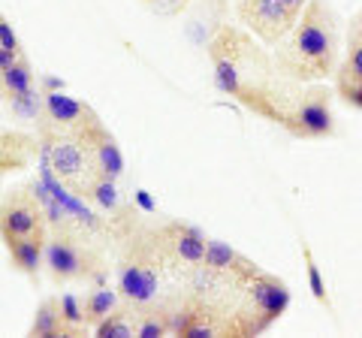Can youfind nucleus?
Here are the masks:
<instances>
[{
  "label": "nucleus",
  "instance_id": "31",
  "mask_svg": "<svg viewBox=\"0 0 362 338\" xmlns=\"http://www.w3.org/2000/svg\"><path fill=\"white\" fill-rule=\"evenodd\" d=\"M281 4H284V6H287V13H290L293 18H296V16L302 13V6L308 4V0H281Z\"/></svg>",
  "mask_w": 362,
  "mask_h": 338
},
{
  "label": "nucleus",
  "instance_id": "12",
  "mask_svg": "<svg viewBox=\"0 0 362 338\" xmlns=\"http://www.w3.org/2000/svg\"><path fill=\"white\" fill-rule=\"evenodd\" d=\"M206 235L202 230L197 227H187V223H181L175 227V235H173V247H175V257L181 263H190V266H199L206 260Z\"/></svg>",
  "mask_w": 362,
  "mask_h": 338
},
{
  "label": "nucleus",
  "instance_id": "21",
  "mask_svg": "<svg viewBox=\"0 0 362 338\" xmlns=\"http://www.w3.org/2000/svg\"><path fill=\"white\" fill-rule=\"evenodd\" d=\"M130 335H133V330L118 317L115 311L97 323V338H130Z\"/></svg>",
  "mask_w": 362,
  "mask_h": 338
},
{
  "label": "nucleus",
  "instance_id": "30",
  "mask_svg": "<svg viewBox=\"0 0 362 338\" xmlns=\"http://www.w3.org/2000/svg\"><path fill=\"white\" fill-rule=\"evenodd\" d=\"M16 61H18V58H16V52H9V49L0 46V73H4L6 66H13Z\"/></svg>",
  "mask_w": 362,
  "mask_h": 338
},
{
  "label": "nucleus",
  "instance_id": "2",
  "mask_svg": "<svg viewBox=\"0 0 362 338\" xmlns=\"http://www.w3.org/2000/svg\"><path fill=\"white\" fill-rule=\"evenodd\" d=\"M42 206L28 197H9L0 206V239L6 245L28 235H42Z\"/></svg>",
  "mask_w": 362,
  "mask_h": 338
},
{
  "label": "nucleus",
  "instance_id": "25",
  "mask_svg": "<svg viewBox=\"0 0 362 338\" xmlns=\"http://www.w3.org/2000/svg\"><path fill=\"white\" fill-rule=\"evenodd\" d=\"M0 46L9 49V52H18V37H16L13 25H9L4 16H0Z\"/></svg>",
  "mask_w": 362,
  "mask_h": 338
},
{
  "label": "nucleus",
  "instance_id": "8",
  "mask_svg": "<svg viewBox=\"0 0 362 338\" xmlns=\"http://www.w3.org/2000/svg\"><path fill=\"white\" fill-rule=\"evenodd\" d=\"M157 287H160V281H157V272L148 266H139V263H127L121 266L118 272V290L121 296H127L130 302H151L157 296Z\"/></svg>",
  "mask_w": 362,
  "mask_h": 338
},
{
  "label": "nucleus",
  "instance_id": "9",
  "mask_svg": "<svg viewBox=\"0 0 362 338\" xmlns=\"http://www.w3.org/2000/svg\"><path fill=\"white\" fill-rule=\"evenodd\" d=\"M45 266H49V272L58 278V281H70L76 275H82L85 269V260L82 254H78V247L66 239H49L45 242Z\"/></svg>",
  "mask_w": 362,
  "mask_h": 338
},
{
  "label": "nucleus",
  "instance_id": "16",
  "mask_svg": "<svg viewBox=\"0 0 362 338\" xmlns=\"http://www.w3.org/2000/svg\"><path fill=\"white\" fill-rule=\"evenodd\" d=\"M0 88H4L6 94H21L28 91V88H33V66L18 58L13 66H6L4 73H0Z\"/></svg>",
  "mask_w": 362,
  "mask_h": 338
},
{
  "label": "nucleus",
  "instance_id": "14",
  "mask_svg": "<svg viewBox=\"0 0 362 338\" xmlns=\"http://www.w3.org/2000/svg\"><path fill=\"white\" fill-rule=\"evenodd\" d=\"M9 112L18 121H37L45 112V94L42 88H28L21 94H9Z\"/></svg>",
  "mask_w": 362,
  "mask_h": 338
},
{
  "label": "nucleus",
  "instance_id": "10",
  "mask_svg": "<svg viewBox=\"0 0 362 338\" xmlns=\"http://www.w3.org/2000/svg\"><path fill=\"white\" fill-rule=\"evenodd\" d=\"M45 94V118H52L61 127H82L88 121L90 109L85 103H78L64 91H42Z\"/></svg>",
  "mask_w": 362,
  "mask_h": 338
},
{
  "label": "nucleus",
  "instance_id": "5",
  "mask_svg": "<svg viewBox=\"0 0 362 338\" xmlns=\"http://www.w3.org/2000/svg\"><path fill=\"white\" fill-rule=\"evenodd\" d=\"M40 154L49 157L52 169L64 182L66 178H78L88 166V145H82L78 139H42Z\"/></svg>",
  "mask_w": 362,
  "mask_h": 338
},
{
  "label": "nucleus",
  "instance_id": "7",
  "mask_svg": "<svg viewBox=\"0 0 362 338\" xmlns=\"http://www.w3.org/2000/svg\"><path fill=\"white\" fill-rule=\"evenodd\" d=\"M293 118H296L293 121V130L305 133V136H326V133H332V112H329L323 91H311L299 103Z\"/></svg>",
  "mask_w": 362,
  "mask_h": 338
},
{
  "label": "nucleus",
  "instance_id": "1",
  "mask_svg": "<svg viewBox=\"0 0 362 338\" xmlns=\"http://www.w3.org/2000/svg\"><path fill=\"white\" fill-rule=\"evenodd\" d=\"M332 54H335L332 21L326 16L323 4H311V9L302 18V25L296 28V33H293V42L284 54V64L290 66L293 76L317 78V76L329 73Z\"/></svg>",
  "mask_w": 362,
  "mask_h": 338
},
{
  "label": "nucleus",
  "instance_id": "17",
  "mask_svg": "<svg viewBox=\"0 0 362 338\" xmlns=\"http://www.w3.org/2000/svg\"><path fill=\"white\" fill-rule=\"evenodd\" d=\"M115 305H118V293L109 290V287H100V290L90 293L88 302H85V317L90 323H100L103 317H109V314L115 311Z\"/></svg>",
  "mask_w": 362,
  "mask_h": 338
},
{
  "label": "nucleus",
  "instance_id": "15",
  "mask_svg": "<svg viewBox=\"0 0 362 338\" xmlns=\"http://www.w3.org/2000/svg\"><path fill=\"white\" fill-rule=\"evenodd\" d=\"M214 85H218L223 94H233V97L245 94L242 78H239V66H235L233 58H223V54L214 58Z\"/></svg>",
  "mask_w": 362,
  "mask_h": 338
},
{
  "label": "nucleus",
  "instance_id": "19",
  "mask_svg": "<svg viewBox=\"0 0 362 338\" xmlns=\"http://www.w3.org/2000/svg\"><path fill=\"white\" fill-rule=\"evenodd\" d=\"M58 302H61V317H64V326H66V335H73L78 326L88 323L85 305H82V299H78L76 293H64Z\"/></svg>",
  "mask_w": 362,
  "mask_h": 338
},
{
  "label": "nucleus",
  "instance_id": "29",
  "mask_svg": "<svg viewBox=\"0 0 362 338\" xmlns=\"http://www.w3.org/2000/svg\"><path fill=\"white\" fill-rule=\"evenodd\" d=\"M40 88H42V91H64V78H58V76H42Z\"/></svg>",
  "mask_w": 362,
  "mask_h": 338
},
{
  "label": "nucleus",
  "instance_id": "20",
  "mask_svg": "<svg viewBox=\"0 0 362 338\" xmlns=\"http://www.w3.org/2000/svg\"><path fill=\"white\" fill-rule=\"evenodd\" d=\"M338 91H341V97L347 100L350 106L362 109V78L354 70H350V66H344L341 78H338Z\"/></svg>",
  "mask_w": 362,
  "mask_h": 338
},
{
  "label": "nucleus",
  "instance_id": "26",
  "mask_svg": "<svg viewBox=\"0 0 362 338\" xmlns=\"http://www.w3.org/2000/svg\"><path fill=\"white\" fill-rule=\"evenodd\" d=\"M133 199H136V206H139L142 211H148V215H154L157 211V202H154V197L148 194V190H133Z\"/></svg>",
  "mask_w": 362,
  "mask_h": 338
},
{
  "label": "nucleus",
  "instance_id": "24",
  "mask_svg": "<svg viewBox=\"0 0 362 338\" xmlns=\"http://www.w3.org/2000/svg\"><path fill=\"white\" fill-rule=\"evenodd\" d=\"M169 332V326H166V320H157V317H151V320H145L139 330H136V335L139 338H160V335H166Z\"/></svg>",
  "mask_w": 362,
  "mask_h": 338
},
{
  "label": "nucleus",
  "instance_id": "27",
  "mask_svg": "<svg viewBox=\"0 0 362 338\" xmlns=\"http://www.w3.org/2000/svg\"><path fill=\"white\" fill-rule=\"evenodd\" d=\"M347 66H350V70H354V73L362 78V40H356V42H354V49H350Z\"/></svg>",
  "mask_w": 362,
  "mask_h": 338
},
{
  "label": "nucleus",
  "instance_id": "32",
  "mask_svg": "<svg viewBox=\"0 0 362 338\" xmlns=\"http://www.w3.org/2000/svg\"><path fill=\"white\" fill-rule=\"evenodd\" d=\"M0 145H4V139H0ZM13 163H18V161H9V157H0V169H9Z\"/></svg>",
  "mask_w": 362,
  "mask_h": 338
},
{
  "label": "nucleus",
  "instance_id": "6",
  "mask_svg": "<svg viewBox=\"0 0 362 338\" xmlns=\"http://www.w3.org/2000/svg\"><path fill=\"white\" fill-rule=\"evenodd\" d=\"M247 293H251L254 308L272 323H275L290 305V290L284 287V281L263 275V272H257L251 281H247Z\"/></svg>",
  "mask_w": 362,
  "mask_h": 338
},
{
  "label": "nucleus",
  "instance_id": "11",
  "mask_svg": "<svg viewBox=\"0 0 362 338\" xmlns=\"http://www.w3.org/2000/svg\"><path fill=\"white\" fill-rule=\"evenodd\" d=\"M9 260H13V266L18 269V272L25 275H37L40 266L45 263V245L40 235H28V239H16L9 242Z\"/></svg>",
  "mask_w": 362,
  "mask_h": 338
},
{
  "label": "nucleus",
  "instance_id": "18",
  "mask_svg": "<svg viewBox=\"0 0 362 338\" xmlns=\"http://www.w3.org/2000/svg\"><path fill=\"white\" fill-rule=\"evenodd\" d=\"M88 197L97 202L103 211H112V209H118V187H115V178H106V175H100L88 185Z\"/></svg>",
  "mask_w": 362,
  "mask_h": 338
},
{
  "label": "nucleus",
  "instance_id": "28",
  "mask_svg": "<svg viewBox=\"0 0 362 338\" xmlns=\"http://www.w3.org/2000/svg\"><path fill=\"white\" fill-rule=\"evenodd\" d=\"M211 335H214V326H211V323H202V320H197V323L185 332V338H211Z\"/></svg>",
  "mask_w": 362,
  "mask_h": 338
},
{
  "label": "nucleus",
  "instance_id": "3",
  "mask_svg": "<svg viewBox=\"0 0 362 338\" xmlns=\"http://www.w3.org/2000/svg\"><path fill=\"white\" fill-rule=\"evenodd\" d=\"M242 16L266 42H275L296 21L281 0H242Z\"/></svg>",
  "mask_w": 362,
  "mask_h": 338
},
{
  "label": "nucleus",
  "instance_id": "22",
  "mask_svg": "<svg viewBox=\"0 0 362 338\" xmlns=\"http://www.w3.org/2000/svg\"><path fill=\"white\" fill-rule=\"evenodd\" d=\"M305 263H308V287L314 293V299L326 305V302H329V299H326V284H323V275H320V269H317L311 251H305Z\"/></svg>",
  "mask_w": 362,
  "mask_h": 338
},
{
  "label": "nucleus",
  "instance_id": "13",
  "mask_svg": "<svg viewBox=\"0 0 362 338\" xmlns=\"http://www.w3.org/2000/svg\"><path fill=\"white\" fill-rule=\"evenodd\" d=\"M30 335L37 338H58L66 335V326L61 317V302L58 299H45L42 305L33 314V323H30Z\"/></svg>",
  "mask_w": 362,
  "mask_h": 338
},
{
  "label": "nucleus",
  "instance_id": "4",
  "mask_svg": "<svg viewBox=\"0 0 362 338\" xmlns=\"http://www.w3.org/2000/svg\"><path fill=\"white\" fill-rule=\"evenodd\" d=\"M40 178L45 182V187H49L52 194H54V199H58L61 206H64V211L70 215V221L82 223L85 230H100V218H97L94 211H90L76 194H70V190H66L64 178L52 169V163H49V157H45V154H40Z\"/></svg>",
  "mask_w": 362,
  "mask_h": 338
},
{
  "label": "nucleus",
  "instance_id": "23",
  "mask_svg": "<svg viewBox=\"0 0 362 338\" xmlns=\"http://www.w3.org/2000/svg\"><path fill=\"white\" fill-rule=\"evenodd\" d=\"M197 320H199V314H197L194 308H178V311L173 314V317L166 320V326H169V332L185 335V332H187V330H190V326H194Z\"/></svg>",
  "mask_w": 362,
  "mask_h": 338
}]
</instances>
